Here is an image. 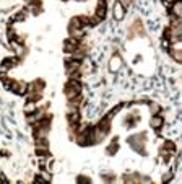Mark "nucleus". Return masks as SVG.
<instances>
[{"label":"nucleus","instance_id":"f03ea898","mask_svg":"<svg viewBox=\"0 0 182 184\" xmlns=\"http://www.w3.org/2000/svg\"><path fill=\"white\" fill-rule=\"evenodd\" d=\"M114 16L117 18V20H121V18L124 16V7L119 2L114 5Z\"/></svg>","mask_w":182,"mask_h":184},{"label":"nucleus","instance_id":"39448f33","mask_svg":"<svg viewBox=\"0 0 182 184\" xmlns=\"http://www.w3.org/2000/svg\"><path fill=\"white\" fill-rule=\"evenodd\" d=\"M117 148H119L117 138H114V140H112V143L109 145V148H108V153H114V151H117Z\"/></svg>","mask_w":182,"mask_h":184},{"label":"nucleus","instance_id":"20e7f679","mask_svg":"<svg viewBox=\"0 0 182 184\" xmlns=\"http://www.w3.org/2000/svg\"><path fill=\"white\" fill-rule=\"evenodd\" d=\"M151 125H153L154 129H159L161 125H163V119H161L159 116H154V117L151 119Z\"/></svg>","mask_w":182,"mask_h":184},{"label":"nucleus","instance_id":"423d86ee","mask_svg":"<svg viewBox=\"0 0 182 184\" xmlns=\"http://www.w3.org/2000/svg\"><path fill=\"white\" fill-rule=\"evenodd\" d=\"M159 111V106L158 104H151V112H158Z\"/></svg>","mask_w":182,"mask_h":184},{"label":"nucleus","instance_id":"7ed1b4c3","mask_svg":"<svg viewBox=\"0 0 182 184\" xmlns=\"http://www.w3.org/2000/svg\"><path fill=\"white\" fill-rule=\"evenodd\" d=\"M119 67H121V57L114 55V57L111 59V70H117Z\"/></svg>","mask_w":182,"mask_h":184},{"label":"nucleus","instance_id":"f257e3e1","mask_svg":"<svg viewBox=\"0 0 182 184\" xmlns=\"http://www.w3.org/2000/svg\"><path fill=\"white\" fill-rule=\"evenodd\" d=\"M65 96L67 99H75V98H80V93H81V86L77 80H70L68 83L65 85Z\"/></svg>","mask_w":182,"mask_h":184}]
</instances>
